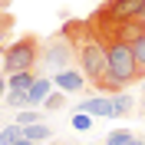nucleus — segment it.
<instances>
[{
	"mask_svg": "<svg viewBox=\"0 0 145 145\" xmlns=\"http://www.w3.org/2000/svg\"><path fill=\"white\" fill-rule=\"evenodd\" d=\"M53 82H56V89H63V92H79L82 86H89L79 66H69V69H59V72L53 76Z\"/></svg>",
	"mask_w": 145,
	"mask_h": 145,
	"instance_id": "6",
	"label": "nucleus"
},
{
	"mask_svg": "<svg viewBox=\"0 0 145 145\" xmlns=\"http://www.w3.org/2000/svg\"><path fill=\"white\" fill-rule=\"evenodd\" d=\"M23 135H27L30 142H46V138L53 135V129L43 125V122H33V125H23Z\"/></svg>",
	"mask_w": 145,
	"mask_h": 145,
	"instance_id": "11",
	"label": "nucleus"
},
{
	"mask_svg": "<svg viewBox=\"0 0 145 145\" xmlns=\"http://www.w3.org/2000/svg\"><path fill=\"white\" fill-rule=\"evenodd\" d=\"M7 102H10V109L27 106V89H7Z\"/></svg>",
	"mask_w": 145,
	"mask_h": 145,
	"instance_id": "16",
	"label": "nucleus"
},
{
	"mask_svg": "<svg viewBox=\"0 0 145 145\" xmlns=\"http://www.w3.org/2000/svg\"><path fill=\"white\" fill-rule=\"evenodd\" d=\"M43 63V36L23 33L13 46L3 50V72H20V69H36Z\"/></svg>",
	"mask_w": 145,
	"mask_h": 145,
	"instance_id": "3",
	"label": "nucleus"
},
{
	"mask_svg": "<svg viewBox=\"0 0 145 145\" xmlns=\"http://www.w3.org/2000/svg\"><path fill=\"white\" fill-rule=\"evenodd\" d=\"M59 33L72 43L76 66L82 69V76H86V82H89L92 89L106 92V96L119 92V82L112 79L109 63H106V50H102V43L96 40V33L89 30V23H86V20H66Z\"/></svg>",
	"mask_w": 145,
	"mask_h": 145,
	"instance_id": "1",
	"label": "nucleus"
},
{
	"mask_svg": "<svg viewBox=\"0 0 145 145\" xmlns=\"http://www.w3.org/2000/svg\"><path fill=\"white\" fill-rule=\"evenodd\" d=\"M3 96H7V79L0 76V99H3Z\"/></svg>",
	"mask_w": 145,
	"mask_h": 145,
	"instance_id": "20",
	"label": "nucleus"
},
{
	"mask_svg": "<svg viewBox=\"0 0 145 145\" xmlns=\"http://www.w3.org/2000/svg\"><path fill=\"white\" fill-rule=\"evenodd\" d=\"M40 76V69H20V72H10L7 76V89H30Z\"/></svg>",
	"mask_w": 145,
	"mask_h": 145,
	"instance_id": "9",
	"label": "nucleus"
},
{
	"mask_svg": "<svg viewBox=\"0 0 145 145\" xmlns=\"http://www.w3.org/2000/svg\"><path fill=\"white\" fill-rule=\"evenodd\" d=\"M99 10L116 20H145V0H106Z\"/></svg>",
	"mask_w": 145,
	"mask_h": 145,
	"instance_id": "5",
	"label": "nucleus"
},
{
	"mask_svg": "<svg viewBox=\"0 0 145 145\" xmlns=\"http://www.w3.org/2000/svg\"><path fill=\"white\" fill-rule=\"evenodd\" d=\"M69 66H76V53H72V43L66 40L63 33L50 36V40H43V63L36 66L40 72H59V69H69Z\"/></svg>",
	"mask_w": 145,
	"mask_h": 145,
	"instance_id": "4",
	"label": "nucleus"
},
{
	"mask_svg": "<svg viewBox=\"0 0 145 145\" xmlns=\"http://www.w3.org/2000/svg\"><path fill=\"white\" fill-rule=\"evenodd\" d=\"M129 142H132V132H125V129H119V132L109 135V145H129Z\"/></svg>",
	"mask_w": 145,
	"mask_h": 145,
	"instance_id": "19",
	"label": "nucleus"
},
{
	"mask_svg": "<svg viewBox=\"0 0 145 145\" xmlns=\"http://www.w3.org/2000/svg\"><path fill=\"white\" fill-rule=\"evenodd\" d=\"M89 125H92V116H89V112H82V109H76V116H72V129L86 132Z\"/></svg>",
	"mask_w": 145,
	"mask_h": 145,
	"instance_id": "18",
	"label": "nucleus"
},
{
	"mask_svg": "<svg viewBox=\"0 0 145 145\" xmlns=\"http://www.w3.org/2000/svg\"><path fill=\"white\" fill-rule=\"evenodd\" d=\"M76 109L82 112H89V116H102V119H112V96L99 92V96H92V99H82Z\"/></svg>",
	"mask_w": 145,
	"mask_h": 145,
	"instance_id": "7",
	"label": "nucleus"
},
{
	"mask_svg": "<svg viewBox=\"0 0 145 145\" xmlns=\"http://www.w3.org/2000/svg\"><path fill=\"white\" fill-rule=\"evenodd\" d=\"M13 30H17V17H13L10 10L0 7V40H3V36H10Z\"/></svg>",
	"mask_w": 145,
	"mask_h": 145,
	"instance_id": "14",
	"label": "nucleus"
},
{
	"mask_svg": "<svg viewBox=\"0 0 145 145\" xmlns=\"http://www.w3.org/2000/svg\"><path fill=\"white\" fill-rule=\"evenodd\" d=\"M0 53H3V50H0Z\"/></svg>",
	"mask_w": 145,
	"mask_h": 145,
	"instance_id": "25",
	"label": "nucleus"
},
{
	"mask_svg": "<svg viewBox=\"0 0 145 145\" xmlns=\"http://www.w3.org/2000/svg\"><path fill=\"white\" fill-rule=\"evenodd\" d=\"M132 53H135V63H138V72H142V79H145V33L142 36H135V40H132Z\"/></svg>",
	"mask_w": 145,
	"mask_h": 145,
	"instance_id": "13",
	"label": "nucleus"
},
{
	"mask_svg": "<svg viewBox=\"0 0 145 145\" xmlns=\"http://www.w3.org/2000/svg\"><path fill=\"white\" fill-rule=\"evenodd\" d=\"M20 138H23V125H20V122L0 129V145H13V142H20Z\"/></svg>",
	"mask_w": 145,
	"mask_h": 145,
	"instance_id": "12",
	"label": "nucleus"
},
{
	"mask_svg": "<svg viewBox=\"0 0 145 145\" xmlns=\"http://www.w3.org/2000/svg\"><path fill=\"white\" fill-rule=\"evenodd\" d=\"M0 129H3V125H0Z\"/></svg>",
	"mask_w": 145,
	"mask_h": 145,
	"instance_id": "26",
	"label": "nucleus"
},
{
	"mask_svg": "<svg viewBox=\"0 0 145 145\" xmlns=\"http://www.w3.org/2000/svg\"><path fill=\"white\" fill-rule=\"evenodd\" d=\"M17 122H20V125H33V122H40V109H20V112H17Z\"/></svg>",
	"mask_w": 145,
	"mask_h": 145,
	"instance_id": "17",
	"label": "nucleus"
},
{
	"mask_svg": "<svg viewBox=\"0 0 145 145\" xmlns=\"http://www.w3.org/2000/svg\"><path fill=\"white\" fill-rule=\"evenodd\" d=\"M63 102H66V92L59 89V92H50L43 99V112H56V109H63Z\"/></svg>",
	"mask_w": 145,
	"mask_h": 145,
	"instance_id": "15",
	"label": "nucleus"
},
{
	"mask_svg": "<svg viewBox=\"0 0 145 145\" xmlns=\"http://www.w3.org/2000/svg\"><path fill=\"white\" fill-rule=\"evenodd\" d=\"M10 3H13V0H0V7H3V10H10Z\"/></svg>",
	"mask_w": 145,
	"mask_h": 145,
	"instance_id": "22",
	"label": "nucleus"
},
{
	"mask_svg": "<svg viewBox=\"0 0 145 145\" xmlns=\"http://www.w3.org/2000/svg\"><path fill=\"white\" fill-rule=\"evenodd\" d=\"M50 145H66V142H50Z\"/></svg>",
	"mask_w": 145,
	"mask_h": 145,
	"instance_id": "24",
	"label": "nucleus"
},
{
	"mask_svg": "<svg viewBox=\"0 0 145 145\" xmlns=\"http://www.w3.org/2000/svg\"><path fill=\"white\" fill-rule=\"evenodd\" d=\"M56 82H50V72H40L36 76V82L27 89V106H43V99L50 96V89H53Z\"/></svg>",
	"mask_w": 145,
	"mask_h": 145,
	"instance_id": "8",
	"label": "nucleus"
},
{
	"mask_svg": "<svg viewBox=\"0 0 145 145\" xmlns=\"http://www.w3.org/2000/svg\"><path fill=\"white\" fill-rule=\"evenodd\" d=\"M106 50V63H109V72H112V79L119 82V89H129V86H135L142 82V72H138V63H135V53H132V46L125 40H119V36H96Z\"/></svg>",
	"mask_w": 145,
	"mask_h": 145,
	"instance_id": "2",
	"label": "nucleus"
},
{
	"mask_svg": "<svg viewBox=\"0 0 145 145\" xmlns=\"http://www.w3.org/2000/svg\"><path fill=\"white\" fill-rule=\"evenodd\" d=\"M13 145H36V142H30V138L23 135V138H20V142H13Z\"/></svg>",
	"mask_w": 145,
	"mask_h": 145,
	"instance_id": "21",
	"label": "nucleus"
},
{
	"mask_svg": "<svg viewBox=\"0 0 145 145\" xmlns=\"http://www.w3.org/2000/svg\"><path fill=\"white\" fill-rule=\"evenodd\" d=\"M129 145H142V142H135V138H132V142H129Z\"/></svg>",
	"mask_w": 145,
	"mask_h": 145,
	"instance_id": "23",
	"label": "nucleus"
},
{
	"mask_svg": "<svg viewBox=\"0 0 145 145\" xmlns=\"http://www.w3.org/2000/svg\"><path fill=\"white\" fill-rule=\"evenodd\" d=\"M129 112H132V96H129L125 89L112 92V119H122V116H129Z\"/></svg>",
	"mask_w": 145,
	"mask_h": 145,
	"instance_id": "10",
	"label": "nucleus"
}]
</instances>
